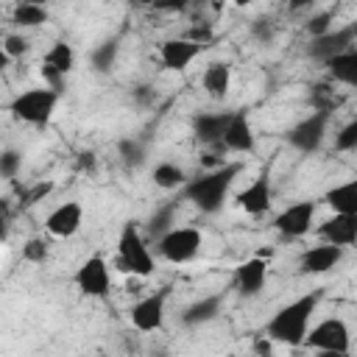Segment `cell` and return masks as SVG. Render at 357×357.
<instances>
[{
	"label": "cell",
	"mask_w": 357,
	"mask_h": 357,
	"mask_svg": "<svg viewBox=\"0 0 357 357\" xmlns=\"http://www.w3.org/2000/svg\"><path fill=\"white\" fill-rule=\"evenodd\" d=\"M321 296H324L321 290H310V293L298 296L296 301H290V304L279 307V310L268 318V324H265L262 335H265V337H271L273 343H284V346H304L307 332H310V318H312L315 307L321 304Z\"/></svg>",
	"instance_id": "6da1fadb"
},
{
	"label": "cell",
	"mask_w": 357,
	"mask_h": 357,
	"mask_svg": "<svg viewBox=\"0 0 357 357\" xmlns=\"http://www.w3.org/2000/svg\"><path fill=\"white\" fill-rule=\"evenodd\" d=\"M240 170H243L240 162H223V165L201 173L198 178H190L184 184V198L204 215H218L223 209V201H226L234 178L240 176Z\"/></svg>",
	"instance_id": "7a4b0ae2"
},
{
	"label": "cell",
	"mask_w": 357,
	"mask_h": 357,
	"mask_svg": "<svg viewBox=\"0 0 357 357\" xmlns=\"http://www.w3.org/2000/svg\"><path fill=\"white\" fill-rule=\"evenodd\" d=\"M114 265H117V271L134 273V276H151L153 268H156L153 254H151V248L145 245V237H142V231L137 229L134 220H126L123 229H120Z\"/></svg>",
	"instance_id": "3957f363"
},
{
	"label": "cell",
	"mask_w": 357,
	"mask_h": 357,
	"mask_svg": "<svg viewBox=\"0 0 357 357\" xmlns=\"http://www.w3.org/2000/svg\"><path fill=\"white\" fill-rule=\"evenodd\" d=\"M56 106H59V92L47 89V86H36V89L20 92V95L8 103V112H11L17 120L28 123V126H45V123L53 117Z\"/></svg>",
	"instance_id": "277c9868"
},
{
	"label": "cell",
	"mask_w": 357,
	"mask_h": 357,
	"mask_svg": "<svg viewBox=\"0 0 357 357\" xmlns=\"http://www.w3.org/2000/svg\"><path fill=\"white\" fill-rule=\"evenodd\" d=\"M201 243H204L201 229H195V226H176V229H170L165 237L156 240V248H159V254H162L167 262L184 265V262H192V259L198 257Z\"/></svg>",
	"instance_id": "5b68a950"
},
{
	"label": "cell",
	"mask_w": 357,
	"mask_h": 357,
	"mask_svg": "<svg viewBox=\"0 0 357 357\" xmlns=\"http://www.w3.org/2000/svg\"><path fill=\"white\" fill-rule=\"evenodd\" d=\"M167 298H170V284L148 293L145 298H139L131 310H128V318H131V326L139 329V332H159L165 326V307H167Z\"/></svg>",
	"instance_id": "8992f818"
},
{
	"label": "cell",
	"mask_w": 357,
	"mask_h": 357,
	"mask_svg": "<svg viewBox=\"0 0 357 357\" xmlns=\"http://www.w3.org/2000/svg\"><path fill=\"white\" fill-rule=\"evenodd\" d=\"M304 346L315 349V351H349L351 349V332H349L343 318H324L307 332Z\"/></svg>",
	"instance_id": "52a82bcc"
},
{
	"label": "cell",
	"mask_w": 357,
	"mask_h": 357,
	"mask_svg": "<svg viewBox=\"0 0 357 357\" xmlns=\"http://www.w3.org/2000/svg\"><path fill=\"white\" fill-rule=\"evenodd\" d=\"M75 287L89 296V298H106L112 290V273H109V262L100 254H92L81 262V268L75 271Z\"/></svg>",
	"instance_id": "ba28073f"
},
{
	"label": "cell",
	"mask_w": 357,
	"mask_h": 357,
	"mask_svg": "<svg viewBox=\"0 0 357 357\" xmlns=\"http://www.w3.org/2000/svg\"><path fill=\"white\" fill-rule=\"evenodd\" d=\"M354 42H357V22H346V25H340V28H335V31L312 39L310 47H307V56L315 59V61H321V64H326L329 59L351 50Z\"/></svg>",
	"instance_id": "9c48e42d"
},
{
	"label": "cell",
	"mask_w": 357,
	"mask_h": 357,
	"mask_svg": "<svg viewBox=\"0 0 357 357\" xmlns=\"http://www.w3.org/2000/svg\"><path fill=\"white\" fill-rule=\"evenodd\" d=\"M329 117H332V114H326V112H312V114H307L304 120H298V123L287 131L290 148H296V151H301V153L318 151L321 142H324V137H326Z\"/></svg>",
	"instance_id": "30bf717a"
},
{
	"label": "cell",
	"mask_w": 357,
	"mask_h": 357,
	"mask_svg": "<svg viewBox=\"0 0 357 357\" xmlns=\"http://www.w3.org/2000/svg\"><path fill=\"white\" fill-rule=\"evenodd\" d=\"M315 201H296L290 206H284L276 218H273V229L282 234V237H304L310 229H312V220H315Z\"/></svg>",
	"instance_id": "8fae6325"
},
{
	"label": "cell",
	"mask_w": 357,
	"mask_h": 357,
	"mask_svg": "<svg viewBox=\"0 0 357 357\" xmlns=\"http://www.w3.org/2000/svg\"><path fill=\"white\" fill-rule=\"evenodd\" d=\"M234 112H198L192 117V134L201 145L209 148H223V137L229 131Z\"/></svg>",
	"instance_id": "7c38bea8"
},
{
	"label": "cell",
	"mask_w": 357,
	"mask_h": 357,
	"mask_svg": "<svg viewBox=\"0 0 357 357\" xmlns=\"http://www.w3.org/2000/svg\"><path fill=\"white\" fill-rule=\"evenodd\" d=\"M201 50H204V47L195 45V42H190L187 36L167 39V42L159 45V61H162L165 70H170V73H181V70H187V67L198 59Z\"/></svg>",
	"instance_id": "4fadbf2b"
},
{
	"label": "cell",
	"mask_w": 357,
	"mask_h": 357,
	"mask_svg": "<svg viewBox=\"0 0 357 357\" xmlns=\"http://www.w3.org/2000/svg\"><path fill=\"white\" fill-rule=\"evenodd\" d=\"M343 251H346V248H340V245H329V243L310 245V248H307V251H301V257H298V271H301V273H307V276L329 273L335 265H340Z\"/></svg>",
	"instance_id": "5bb4252c"
},
{
	"label": "cell",
	"mask_w": 357,
	"mask_h": 357,
	"mask_svg": "<svg viewBox=\"0 0 357 357\" xmlns=\"http://www.w3.org/2000/svg\"><path fill=\"white\" fill-rule=\"evenodd\" d=\"M265 279H268V259L262 257H251L234 268V290L243 298H254L265 287Z\"/></svg>",
	"instance_id": "9a60e30c"
},
{
	"label": "cell",
	"mask_w": 357,
	"mask_h": 357,
	"mask_svg": "<svg viewBox=\"0 0 357 357\" xmlns=\"http://www.w3.org/2000/svg\"><path fill=\"white\" fill-rule=\"evenodd\" d=\"M315 234L329 245H340V248L357 245V215H329L315 229Z\"/></svg>",
	"instance_id": "2e32d148"
},
{
	"label": "cell",
	"mask_w": 357,
	"mask_h": 357,
	"mask_svg": "<svg viewBox=\"0 0 357 357\" xmlns=\"http://www.w3.org/2000/svg\"><path fill=\"white\" fill-rule=\"evenodd\" d=\"M81 223H84V206L78 201H64L45 218V229L53 237H73L81 229Z\"/></svg>",
	"instance_id": "e0dca14e"
},
{
	"label": "cell",
	"mask_w": 357,
	"mask_h": 357,
	"mask_svg": "<svg viewBox=\"0 0 357 357\" xmlns=\"http://www.w3.org/2000/svg\"><path fill=\"white\" fill-rule=\"evenodd\" d=\"M257 148V137L248 120L245 109H234V117L229 123V131L223 137V151H234V153H254Z\"/></svg>",
	"instance_id": "ac0fdd59"
},
{
	"label": "cell",
	"mask_w": 357,
	"mask_h": 357,
	"mask_svg": "<svg viewBox=\"0 0 357 357\" xmlns=\"http://www.w3.org/2000/svg\"><path fill=\"white\" fill-rule=\"evenodd\" d=\"M234 201L245 215H254V218L265 215L268 206H271V178H268V173H259L245 190H240L234 195Z\"/></svg>",
	"instance_id": "d6986e66"
},
{
	"label": "cell",
	"mask_w": 357,
	"mask_h": 357,
	"mask_svg": "<svg viewBox=\"0 0 357 357\" xmlns=\"http://www.w3.org/2000/svg\"><path fill=\"white\" fill-rule=\"evenodd\" d=\"M220 307H223V293H209V296H201L195 298L192 304H187L181 310V324L184 326H201V324H209L220 315Z\"/></svg>",
	"instance_id": "ffe728a7"
},
{
	"label": "cell",
	"mask_w": 357,
	"mask_h": 357,
	"mask_svg": "<svg viewBox=\"0 0 357 357\" xmlns=\"http://www.w3.org/2000/svg\"><path fill=\"white\" fill-rule=\"evenodd\" d=\"M324 204L332 209V215H357V176L329 187L324 192Z\"/></svg>",
	"instance_id": "44dd1931"
},
{
	"label": "cell",
	"mask_w": 357,
	"mask_h": 357,
	"mask_svg": "<svg viewBox=\"0 0 357 357\" xmlns=\"http://www.w3.org/2000/svg\"><path fill=\"white\" fill-rule=\"evenodd\" d=\"M201 86L212 100H223L229 95L231 86V67L226 61H212L206 64L204 75H201Z\"/></svg>",
	"instance_id": "7402d4cb"
},
{
	"label": "cell",
	"mask_w": 357,
	"mask_h": 357,
	"mask_svg": "<svg viewBox=\"0 0 357 357\" xmlns=\"http://www.w3.org/2000/svg\"><path fill=\"white\" fill-rule=\"evenodd\" d=\"M324 67H326V73H329V78H332L335 84L357 86V47H351V50H346V53L329 59Z\"/></svg>",
	"instance_id": "603a6c76"
},
{
	"label": "cell",
	"mask_w": 357,
	"mask_h": 357,
	"mask_svg": "<svg viewBox=\"0 0 357 357\" xmlns=\"http://www.w3.org/2000/svg\"><path fill=\"white\" fill-rule=\"evenodd\" d=\"M42 64H47V67L59 70L61 75H67V73L75 67V50H73V45H67V42H53V45L47 47Z\"/></svg>",
	"instance_id": "cb8c5ba5"
},
{
	"label": "cell",
	"mask_w": 357,
	"mask_h": 357,
	"mask_svg": "<svg viewBox=\"0 0 357 357\" xmlns=\"http://www.w3.org/2000/svg\"><path fill=\"white\" fill-rule=\"evenodd\" d=\"M151 178H153V184L162 187V190H176V187H184V184H187V173H184L178 165H173V162H159V165L153 167Z\"/></svg>",
	"instance_id": "d4e9b609"
},
{
	"label": "cell",
	"mask_w": 357,
	"mask_h": 357,
	"mask_svg": "<svg viewBox=\"0 0 357 357\" xmlns=\"http://www.w3.org/2000/svg\"><path fill=\"white\" fill-rule=\"evenodd\" d=\"M310 106H312V112H326V114H332V112L340 106V98H337V92H335L332 84L318 81V84L310 89Z\"/></svg>",
	"instance_id": "484cf974"
},
{
	"label": "cell",
	"mask_w": 357,
	"mask_h": 357,
	"mask_svg": "<svg viewBox=\"0 0 357 357\" xmlns=\"http://www.w3.org/2000/svg\"><path fill=\"white\" fill-rule=\"evenodd\" d=\"M14 25L20 28H39L42 22H47V8L39 3H20L14 8Z\"/></svg>",
	"instance_id": "4316f807"
},
{
	"label": "cell",
	"mask_w": 357,
	"mask_h": 357,
	"mask_svg": "<svg viewBox=\"0 0 357 357\" xmlns=\"http://www.w3.org/2000/svg\"><path fill=\"white\" fill-rule=\"evenodd\" d=\"M173 212H176V204H167V206L156 209V212L151 215V220H148V231H151L153 237H165L170 229H176V226H170V223H173Z\"/></svg>",
	"instance_id": "83f0119b"
},
{
	"label": "cell",
	"mask_w": 357,
	"mask_h": 357,
	"mask_svg": "<svg viewBox=\"0 0 357 357\" xmlns=\"http://www.w3.org/2000/svg\"><path fill=\"white\" fill-rule=\"evenodd\" d=\"M114 59H117V42L114 39H109V42H103V45H98L92 50V67L98 73H109L112 64H114Z\"/></svg>",
	"instance_id": "f1b7e54d"
},
{
	"label": "cell",
	"mask_w": 357,
	"mask_h": 357,
	"mask_svg": "<svg viewBox=\"0 0 357 357\" xmlns=\"http://www.w3.org/2000/svg\"><path fill=\"white\" fill-rule=\"evenodd\" d=\"M47 257H50V248H47V243H45L42 237H28V240L22 243V259H25V262H31V265H45Z\"/></svg>",
	"instance_id": "f546056e"
},
{
	"label": "cell",
	"mask_w": 357,
	"mask_h": 357,
	"mask_svg": "<svg viewBox=\"0 0 357 357\" xmlns=\"http://www.w3.org/2000/svg\"><path fill=\"white\" fill-rule=\"evenodd\" d=\"M117 151H120V159H123L126 167H139V165L145 162V151H142V145L134 142V139H123V142L117 145Z\"/></svg>",
	"instance_id": "4dcf8cb0"
},
{
	"label": "cell",
	"mask_w": 357,
	"mask_h": 357,
	"mask_svg": "<svg viewBox=\"0 0 357 357\" xmlns=\"http://www.w3.org/2000/svg\"><path fill=\"white\" fill-rule=\"evenodd\" d=\"M335 151H340V153L357 151V117L349 120V123L335 134Z\"/></svg>",
	"instance_id": "1f68e13d"
},
{
	"label": "cell",
	"mask_w": 357,
	"mask_h": 357,
	"mask_svg": "<svg viewBox=\"0 0 357 357\" xmlns=\"http://www.w3.org/2000/svg\"><path fill=\"white\" fill-rule=\"evenodd\" d=\"M28 39L22 33H6L3 36V56L6 59H22L28 53Z\"/></svg>",
	"instance_id": "d6a6232c"
},
{
	"label": "cell",
	"mask_w": 357,
	"mask_h": 357,
	"mask_svg": "<svg viewBox=\"0 0 357 357\" xmlns=\"http://www.w3.org/2000/svg\"><path fill=\"white\" fill-rule=\"evenodd\" d=\"M20 167H22V153L17 148H6L0 153V176L3 178H14L20 173Z\"/></svg>",
	"instance_id": "836d02e7"
},
{
	"label": "cell",
	"mask_w": 357,
	"mask_h": 357,
	"mask_svg": "<svg viewBox=\"0 0 357 357\" xmlns=\"http://www.w3.org/2000/svg\"><path fill=\"white\" fill-rule=\"evenodd\" d=\"M329 22H332V14H329V11H321V14H312V17L304 22V28H307V33H310L312 39H318V36H324V33L332 31Z\"/></svg>",
	"instance_id": "e575fe53"
},
{
	"label": "cell",
	"mask_w": 357,
	"mask_h": 357,
	"mask_svg": "<svg viewBox=\"0 0 357 357\" xmlns=\"http://www.w3.org/2000/svg\"><path fill=\"white\" fill-rule=\"evenodd\" d=\"M50 190H53V181H42V184H36V187L25 195V201H22V204H36V201H39L42 195H47Z\"/></svg>",
	"instance_id": "d590c367"
},
{
	"label": "cell",
	"mask_w": 357,
	"mask_h": 357,
	"mask_svg": "<svg viewBox=\"0 0 357 357\" xmlns=\"http://www.w3.org/2000/svg\"><path fill=\"white\" fill-rule=\"evenodd\" d=\"M254 351H257L259 357H271V354H273V340L265 337V335L257 337V340H254Z\"/></svg>",
	"instance_id": "8d00e7d4"
},
{
	"label": "cell",
	"mask_w": 357,
	"mask_h": 357,
	"mask_svg": "<svg viewBox=\"0 0 357 357\" xmlns=\"http://www.w3.org/2000/svg\"><path fill=\"white\" fill-rule=\"evenodd\" d=\"M254 33H257L259 39H268V36L273 33V25H271V20H257V22H254Z\"/></svg>",
	"instance_id": "74e56055"
},
{
	"label": "cell",
	"mask_w": 357,
	"mask_h": 357,
	"mask_svg": "<svg viewBox=\"0 0 357 357\" xmlns=\"http://www.w3.org/2000/svg\"><path fill=\"white\" fill-rule=\"evenodd\" d=\"M315 357H349V351H318Z\"/></svg>",
	"instance_id": "f35d334b"
}]
</instances>
